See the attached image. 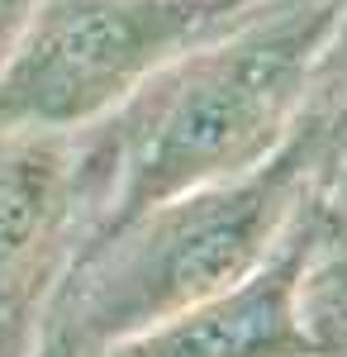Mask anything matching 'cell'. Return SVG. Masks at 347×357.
I'll use <instances>...</instances> for the list:
<instances>
[{"label":"cell","instance_id":"obj_1","mask_svg":"<svg viewBox=\"0 0 347 357\" xmlns=\"http://www.w3.org/2000/svg\"><path fill=\"white\" fill-rule=\"evenodd\" d=\"M338 10V0H257L109 110L100 138L114 162V205L100 234L281 153Z\"/></svg>","mask_w":347,"mask_h":357},{"label":"cell","instance_id":"obj_2","mask_svg":"<svg viewBox=\"0 0 347 357\" xmlns=\"http://www.w3.org/2000/svg\"><path fill=\"white\" fill-rule=\"evenodd\" d=\"M309 181V162L286 138L281 153L233 181L138 210L77 257L48 319L109 348L181 314L186 305L233 286L257 262H267L271 248L286 238L295 210L304 205Z\"/></svg>","mask_w":347,"mask_h":357},{"label":"cell","instance_id":"obj_3","mask_svg":"<svg viewBox=\"0 0 347 357\" xmlns=\"http://www.w3.org/2000/svg\"><path fill=\"white\" fill-rule=\"evenodd\" d=\"M242 10L233 0H38L0 67V129H91Z\"/></svg>","mask_w":347,"mask_h":357},{"label":"cell","instance_id":"obj_10","mask_svg":"<svg viewBox=\"0 0 347 357\" xmlns=\"http://www.w3.org/2000/svg\"><path fill=\"white\" fill-rule=\"evenodd\" d=\"M33 10H38V0H0V67L15 53V43H20V33H24Z\"/></svg>","mask_w":347,"mask_h":357},{"label":"cell","instance_id":"obj_11","mask_svg":"<svg viewBox=\"0 0 347 357\" xmlns=\"http://www.w3.org/2000/svg\"><path fill=\"white\" fill-rule=\"evenodd\" d=\"M233 5H257V0H233ZM338 5H343V0H338Z\"/></svg>","mask_w":347,"mask_h":357},{"label":"cell","instance_id":"obj_6","mask_svg":"<svg viewBox=\"0 0 347 357\" xmlns=\"http://www.w3.org/2000/svg\"><path fill=\"white\" fill-rule=\"evenodd\" d=\"M291 143L309 162L314 181L328 167L347 162V0L328 29V43H323L314 72H309V91H304L300 119L291 129Z\"/></svg>","mask_w":347,"mask_h":357},{"label":"cell","instance_id":"obj_4","mask_svg":"<svg viewBox=\"0 0 347 357\" xmlns=\"http://www.w3.org/2000/svg\"><path fill=\"white\" fill-rule=\"evenodd\" d=\"M114 205L100 124L77 134L0 129V357H29L77 257Z\"/></svg>","mask_w":347,"mask_h":357},{"label":"cell","instance_id":"obj_9","mask_svg":"<svg viewBox=\"0 0 347 357\" xmlns=\"http://www.w3.org/2000/svg\"><path fill=\"white\" fill-rule=\"evenodd\" d=\"M105 348L100 343H91L86 333L67 329V324H43L38 329V338H33V348H29V357H100Z\"/></svg>","mask_w":347,"mask_h":357},{"label":"cell","instance_id":"obj_5","mask_svg":"<svg viewBox=\"0 0 347 357\" xmlns=\"http://www.w3.org/2000/svg\"><path fill=\"white\" fill-rule=\"evenodd\" d=\"M319 252V229L300 205L286 238L242 281L109 343L100 357H314L300 319V281Z\"/></svg>","mask_w":347,"mask_h":357},{"label":"cell","instance_id":"obj_8","mask_svg":"<svg viewBox=\"0 0 347 357\" xmlns=\"http://www.w3.org/2000/svg\"><path fill=\"white\" fill-rule=\"evenodd\" d=\"M304 210H309V220H314V229H319L323 252L347 243V162L328 167L319 181L309 186Z\"/></svg>","mask_w":347,"mask_h":357},{"label":"cell","instance_id":"obj_7","mask_svg":"<svg viewBox=\"0 0 347 357\" xmlns=\"http://www.w3.org/2000/svg\"><path fill=\"white\" fill-rule=\"evenodd\" d=\"M300 319L314 357H347V243L309 262L300 281Z\"/></svg>","mask_w":347,"mask_h":357}]
</instances>
